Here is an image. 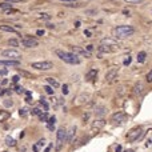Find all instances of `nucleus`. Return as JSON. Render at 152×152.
Masks as SVG:
<instances>
[{
    "mask_svg": "<svg viewBox=\"0 0 152 152\" xmlns=\"http://www.w3.org/2000/svg\"><path fill=\"white\" fill-rule=\"evenodd\" d=\"M48 124H47V126H53V124L56 123V118L55 116H51V118H48V122H47Z\"/></svg>",
    "mask_w": 152,
    "mask_h": 152,
    "instance_id": "cd10ccee",
    "label": "nucleus"
},
{
    "mask_svg": "<svg viewBox=\"0 0 152 152\" xmlns=\"http://www.w3.org/2000/svg\"><path fill=\"white\" fill-rule=\"evenodd\" d=\"M55 53L59 56V59H61L63 61H65V63H68V64H73V65L80 64V57L77 55H75V53H72V52H65L63 49H56Z\"/></svg>",
    "mask_w": 152,
    "mask_h": 152,
    "instance_id": "f03ea898",
    "label": "nucleus"
},
{
    "mask_svg": "<svg viewBox=\"0 0 152 152\" xmlns=\"http://www.w3.org/2000/svg\"><path fill=\"white\" fill-rule=\"evenodd\" d=\"M8 118H11V114L8 111H0V122H5Z\"/></svg>",
    "mask_w": 152,
    "mask_h": 152,
    "instance_id": "aec40b11",
    "label": "nucleus"
},
{
    "mask_svg": "<svg viewBox=\"0 0 152 152\" xmlns=\"http://www.w3.org/2000/svg\"><path fill=\"white\" fill-rule=\"evenodd\" d=\"M8 44H9L11 47H17V45H19V41L16 40V39H9V40H8Z\"/></svg>",
    "mask_w": 152,
    "mask_h": 152,
    "instance_id": "a878e982",
    "label": "nucleus"
},
{
    "mask_svg": "<svg viewBox=\"0 0 152 152\" xmlns=\"http://www.w3.org/2000/svg\"><path fill=\"white\" fill-rule=\"evenodd\" d=\"M44 144H45V140H44V139H40V140H39V142L36 143V146H37L39 148H40V147L44 146Z\"/></svg>",
    "mask_w": 152,
    "mask_h": 152,
    "instance_id": "72a5a7b5",
    "label": "nucleus"
},
{
    "mask_svg": "<svg viewBox=\"0 0 152 152\" xmlns=\"http://www.w3.org/2000/svg\"><path fill=\"white\" fill-rule=\"evenodd\" d=\"M3 104H4V107H12L13 106V101L9 100V99H7V100L3 101Z\"/></svg>",
    "mask_w": 152,
    "mask_h": 152,
    "instance_id": "c85d7f7f",
    "label": "nucleus"
},
{
    "mask_svg": "<svg viewBox=\"0 0 152 152\" xmlns=\"http://www.w3.org/2000/svg\"><path fill=\"white\" fill-rule=\"evenodd\" d=\"M96 76H97V69H91V71L85 75V80L89 81V80H92V79H96Z\"/></svg>",
    "mask_w": 152,
    "mask_h": 152,
    "instance_id": "a211bd4d",
    "label": "nucleus"
},
{
    "mask_svg": "<svg viewBox=\"0 0 152 152\" xmlns=\"http://www.w3.org/2000/svg\"><path fill=\"white\" fill-rule=\"evenodd\" d=\"M21 44L24 47H27V48H33V47L39 45V41L32 36H24L21 39Z\"/></svg>",
    "mask_w": 152,
    "mask_h": 152,
    "instance_id": "0eeeda50",
    "label": "nucleus"
},
{
    "mask_svg": "<svg viewBox=\"0 0 152 152\" xmlns=\"http://www.w3.org/2000/svg\"><path fill=\"white\" fill-rule=\"evenodd\" d=\"M146 56H147L146 52H139L138 53V61L139 63H144V61H146Z\"/></svg>",
    "mask_w": 152,
    "mask_h": 152,
    "instance_id": "5701e85b",
    "label": "nucleus"
},
{
    "mask_svg": "<svg viewBox=\"0 0 152 152\" xmlns=\"http://www.w3.org/2000/svg\"><path fill=\"white\" fill-rule=\"evenodd\" d=\"M126 3H128V4H142L143 0H124Z\"/></svg>",
    "mask_w": 152,
    "mask_h": 152,
    "instance_id": "bb28decb",
    "label": "nucleus"
},
{
    "mask_svg": "<svg viewBox=\"0 0 152 152\" xmlns=\"http://www.w3.org/2000/svg\"><path fill=\"white\" fill-rule=\"evenodd\" d=\"M7 83H8V80H7V79H4V80L1 81V84H7Z\"/></svg>",
    "mask_w": 152,
    "mask_h": 152,
    "instance_id": "09e8293b",
    "label": "nucleus"
},
{
    "mask_svg": "<svg viewBox=\"0 0 152 152\" xmlns=\"http://www.w3.org/2000/svg\"><path fill=\"white\" fill-rule=\"evenodd\" d=\"M7 72H8L7 69H1V71H0V75H7Z\"/></svg>",
    "mask_w": 152,
    "mask_h": 152,
    "instance_id": "c03bdc74",
    "label": "nucleus"
},
{
    "mask_svg": "<svg viewBox=\"0 0 152 152\" xmlns=\"http://www.w3.org/2000/svg\"><path fill=\"white\" fill-rule=\"evenodd\" d=\"M61 91H63V95H67V93H68V85H67V84H64V85H63V89H61Z\"/></svg>",
    "mask_w": 152,
    "mask_h": 152,
    "instance_id": "c9c22d12",
    "label": "nucleus"
},
{
    "mask_svg": "<svg viewBox=\"0 0 152 152\" xmlns=\"http://www.w3.org/2000/svg\"><path fill=\"white\" fill-rule=\"evenodd\" d=\"M20 61L19 60H0V65H19Z\"/></svg>",
    "mask_w": 152,
    "mask_h": 152,
    "instance_id": "f3484780",
    "label": "nucleus"
},
{
    "mask_svg": "<svg viewBox=\"0 0 152 152\" xmlns=\"http://www.w3.org/2000/svg\"><path fill=\"white\" fill-rule=\"evenodd\" d=\"M31 67L35 69H39V71H48V69L53 68V63L52 61H36V63H32Z\"/></svg>",
    "mask_w": 152,
    "mask_h": 152,
    "instance_id": "20e7f679",
    "label": "nucleus"
},
{
    "mask_svg": "<svg viewBox=\"0 0 152 152\" xmlns=\"http://www.w3.org/2000/svg\"><path fill=\"white\" fill-rule=\"evenodd\" d=\"M19 79H20V77H19V75H15V76L12 77V81H13V83H17Z\"/></svg>",
    "mask_w": 152,
    "mask_h": 152,
    "instance_id": "4c0bfd02",
    "label": "nucleus"
},
{
    "mask_svg": "<svg viewBox=\"0 0 152 152\" xmlns=\"http://www.w3.org/2000/svg\"><path fill=\"white\" fill-rule=\"evenodd\" d=\"M3 57H7L8 60H19L21 57V53L16 49H4L1 52Z\"/></svg>",
    "mask_w": 152,
    "mask_h": 152,
    "instance_id": "39448f33",
    "label": "nucleus"
},
{
    "mask_svg": "<svg viewBox=\"0 0 152 152\" xmlns=\"http://www.w3.org/2000/svg\"><path fill=\"white\" fill-rule=\"evenodd\" d=\"M60 1H64V3H67V4H71V3H76L77 0H60Z\"/></svg>",
    "mask_w": 152,
    "mask_h": 152,
    "instance_id": "e433bc0d",
    "label": "nucleus"
},
{
    "mask_svg": "<svg viewBox=\"0 0 152 152\" xmlns=\"http://www.w3.org/2000/svg\"><path fill=\"white\" fill-rule=\"evenodd\" d=\"M52 147H53V144H49V146H48V147H47L45 150H44V152H49V151H51V148H52Z\"/></svg>",
    "mask_w": 152,
    "mask_h": 152,
    "instance_id": "ea45409f",
    "label": "nucleus"
},
{
    "mask_svg": "<svg viewBox=\"0 0 152 152\" xmlns=\"http://www.w3.org/2000/svg\"><path fill=\"white\" fill-rule=\"evenodd\" d=\"M31 114H32L33 116H39V115H40V114H41V111H40V110H39V108H33V110H32V111H31Z\"/></svg>",
    "mask_w": 152,
    "mask_h": 152,
    "instance_id": "7c9ffc66",
    "label": "nucleus"
},
{
    "mask_svg": "<svg viewBox=\"0 0 152 152\" xmlns=\"http://www.w3.org/2000/svg\"><path fill=\"white\" fill-rule=\"evenodd\" d=\"M93 49V45H87V51L89 52V51H92Z\"/></svg>",
    "mask_w": 152,
    "mask_h": 152,
    "instance_id": "a18cd8bd",
    "label": "nucleus"
},
{
    "mask_svg": "<svg viewBox=\"0 0 152 152\" xmlns=\"http://www.w3.org/2000/svg\"><path fill=\"white\" fill-rule=\"evenodd\" d=\"M36 33L39 35V36H41V35H44V31H43V29H39V31H37Z\"/></svg>",
    "mask_w": 152,
    "mask_h": 152,
    "instance_id": "79ce46f5",
    "label": "nucleus"
},
{
    "mask_svg": "<svg viewBox=\"0 0 152 152\" xmlns=\"http://www.w3.org/2000/svg\"><path fill=\"white\" fill-rule=\"evenodd\" d=\"M40 104H41L43 107H44V110H45V111L48 110V104H47V101H45L44 99H43V97H41V99H40Z\"/></svg>",
    "mask_w": 152,
    "mask_h": 152,
    "instance_id": "2f4dec72",
    "label": "nucleus"
},
{
    "mask_svg": "<svg viewBox=\"0 0 152 152\" xmlns=\"http://www.w3.org/2000/svg\"><path fill=\"white\" fill-rule=\"evenodd\" d=\"M106 114H107V108H106V107H103V106L96 107V110H95L96 118H103V116L106 115Z\"/></svg>",
    "mask_w": 152,
    "mask_h": 152,
    "instance_id": "4468645a",
    "label": "nucleus"
},
{
    "mask_svg": "<svg viewBox=\"0 0 152 152\" xmlns=\"http://www.w3.org/2000/svg\"><path fill=\"white\" fill-rule=\"evenodd\" d=\"M27 108H20V110H19V114H20V116H25L27 115Z\"/></svg>",
    "mask_w": 152,
    "mask_h": 152,
    "instance_id": "473e14b6",
    "label": "nucleus"
},
{
    "mask_svg": "<svg viewBox=\"0 0 152 152\" xmlns=\"http://www.w3.org/2000/svg\"><path fill=\"white\" fill-rule=\"evenodd\" d=\"M134 92L136 93V95H142V93L144 92V84L142 83V81H138V83L135 84V87H134Z\"/></svg>",
    "mask_w": 152,
    "mask_h": 152,
    "instance_id": "2eb2a0df",
    "label": "nucleus"
},
{
    "mask_svg": "<svg viewBox=\"0 0 152 152\" xmlns=\"http://www.w3.org/2000/svg\"><path fill=\"white\" fill-rule=\"evenodd\" d=\"M47 81H48V84L51 85L52 88H57L59 87V81H57L56 79H53V77H47Z\"/></svg>",
    "mask_w": 152,
    "mask_h": 152,
    "instance_id": "6ab92c4d",
    "label": "nucleus"
},
{
    "mask_svg": "<svg viewBox=\"0 0 152 152\" xmlns=\"http://www.w3.org/2000/svg\"><path fill=\"white\" fill-rule=\"evenodd\" d=\"M119 73V68H111L110 71L106 73V80L108 83H111V81H114L116 79V76H118Z\"/></svg>",
    "mask_w": 152,
    "mask_h": 152,
    "instance_id": "9d476101",
    "label": "nucleus"
},
{
    "mask_svg": "<svg viewBox=\"0 0 152 152\" xmlns=\"http://www.w3.org/2000/svg\"><path fill=\"white\" fill-rule=\"evenodd\" d=\"M104 126H106V120H104V119H97V120H95V122L92 123L91 131L93 132V134H97L100 130H103Z\"/></svg>",
    "mask_w": 152,
    "mask_h": 152,
    "instance_id": "1a4fd4ad",
    "label": "nucleus"
},
{
    "mask_svg": "<svg viewBox=\"0 0 152 152\" xmlns=\"http://www.w3.org/2000/svg\"><path fill=\"white\" fill-rule=\"evenodd\" d=\"M75 134H76V127H71V128H69V131L65 134V142L71 143L72 140H73V136H75Z\"/></svg>",
    "mask_w": 152,
    "mask_h": 152,
    "instance_id": "f8f14e48",
    "label": "nucleus"
},
{
    "mask_svg": "<svg viewBox=\"0 0 152 152\" xmlns=\"http://www.w3.org/2000/svg\"><path fill=\"white\" fill-rule=\"evenodd\" d=\"M71 52L75 53V55H81V56H87V57H91V53L88 52V51H85L83 48H80V47H71Z\"/></svg>",
    "mask_w": 152,
    "mask_h": 152,
    "instance_id": "9b49d317",
    "label": "nucleus"
},
{
    "mask_svg": "<svg viewBox=\"0 0 152 152\" xmlns=\"http://www.w3.org/2000/svg\"><path fill=\"white\" fill-rule=\"evenodd\" d=\"M65 134H67V131L64 130V128H59L56 132V146H55V150L56 152H59L61 148L64 146V142H65Z\"/></svg>",
    "mask_w": 152,
    "mask_h": 152,
    "instance_id": "7ed1b4c3",
    "label": "nucleus"
},
{
    "mask_svg": "<svg viewBox=\"0 0 152 152\" xmlns=\"http://www.w3.org/2000/svg\"><path fill=\"white\" fill-rule=\"evenodd\" d=\"M25 101H27V103H32V97H31V96H27V97H25Z\"/></svg>",
    "mask_w": 152,
    "mask_h": 152,
    "instance_id": "a19ab883",
    "label": "nucleus"
},
{
    "mask_svg": "<svg viewBox=\"0 0 152 152\" xmlns=\"http://www.w3.org/2000/svg\"><path fill=\"white\" fill-rule=\"evenodd\" d=\"M44 89H45V92L48 93V95H53V92H55V89L51 87V85H45Z\"/></svg>",
    "mask_w": 152,
    "mask_h": 152,
    "instance_id": "393cba45",
    "label": "nucleus"
},
{
    "mask_svg": "<svg viewBox=\"0 0 152 152\" xmlns=\"http://www.w3.org/2000/svg\"><path fill=\"white\" fill-rule=\"evenodd\" d=\"M0 31H4V32H11V33H17V31L11 25H5V24H1L0 25Z\"/></svg>",
    "mask_w": 152,
    "mask_h": 152,
    "instance_id": "dca6fc26",
    "label": "nucleus"
},
{
    "mask_svg": "<svg viewBox=\"0 0 152 152\" xmlns=\"http://www.w3.org/2000/svg\"><path fill=\"white\" fill-rule=\"evenodd\" d=\"M147 81H150V83H152V69H151V71L147 73Z\"/></svg>",
    "mask_w": 152,
    "mask_h": 152,
    "instance_id": "f704fd0d",
    "label": "nucleus"
},
{
    "mask_svg": "<svg viewBox=\"0 0 152 152\" xmlns=\"http://www.w3.org/2000/svg\"><path fill=\"white\" fill-rule=\"evenodd\" d=\"M51 16H49V15L48 13H41V19H49Z\"/></svg>",
    "mask_w": 152,
    "mask_h": 152,
    "instance_id": "58836bf2",
    "label": "nucleus"
},
{
    "mask_svg": "<svg viewBox=\"0 0 152 152\" xmlns=\"http://www.w3.org/2000/svg\"><path fill=\"white\" fill-rule=\"evenodd\" d=\"M47 128H48L49 131H53V130H55V127H53V126H47Z\"/></svg>",
    "mask_w": 152,
    "mask_h": 152,
    "instance_id": "49530a36",
    "label": "nucleus"
},
{
    "mask_svg": "<svg viewBox=\"0 0 152 152\" xmlns=\"http://www.w3.org/2000/svg\"><path fill=\"white\" fill-rule=\"evenodd\" d=\"M39 118H40L41 122H48V115H47V114H40V115H39Z\"/></svg>",
    "mask_w": 152,
    "mask_h": 152,
    "instance_id": "c756f323",
    "label": "nucleus"
},
{
    "mask_svg": "<svg viewBox=\"0 0 152 152\" xmlns=\"http://www.w3.org/2000/svg\"><path fill=\"white\" fill-rule=\"evenodd\" d=\"M127 119H128V116L124 114V112H120V111L116 112V114H114V115L111 116V120H112V122H114V123H118V124L124 123Z\"/></svg>",
    "mask_w": 152,
    "mask_h": 152,
    "instance_id": "6e6552de",
    "label": "nucleus"
},
{
    "mask_svg": "<svg viewBox=\"0 0 152 152\" xmlns=\"http://www.w3.org/2000/svg\"><path fill=\"white\" fill-rule=\"evenodd\" d=\"M101 45H107V47H116V48H119V44L116 43L114 39H103L101 40Z\"/></svg>",
    "mask_w": 152,
    "mask_h": 152,
    "instance_id": "ddd939ff",
    "label": "nucleus"
},
{
    "mask_svg": "<svg viewBox=\"0 0 152 152\" xmlns=\"http://www.w3.org/2000/svg\"><path fill=\"white\" fill-rule=\"evenodd\" d=\"M33 151L35 152H39V147L37 146H33Z\"/></svg>",
    "mask_w": 152,
    "mask_h": 152,
    "instance_id": "de8ad7c7",
    "label": "nucleus"
},
{
    "mask_svg": "<svg viewBox=\"0 0 152 152\" xmlns=\"http://www.w3.org/2000/svg\"><path fill=\"white\" fill-rule=\"evenodd\" d=\"M130 63H131V57H128V59L124 60V64H126V65H127V64H130Z\"/></svg>",
    "mask_w": 152,
    "mask_h": 152,
    "instance_id": "37998d69",
    "label": "nucleus"
},
{
    "mask_svg": "<svg viewBox=\"0 0 152 152\" xmlns=\"http://www.w3.org/2000/svg\"><path fill=\"white\" fill-rule=\"evenodd\" d=\"M12 8V4H9V3H0V9H3V11H5V9H11Z\"/></svg>",
    "mask_w": 152,
    "mask_h": 152,
    "instance_id": "b1692460",
    "label": "nucleus"
},
{
    "mask_svg": "<svg viewBox=\"0 0 152 152\" xmlns=\"http://www.w3.org/2000/svg\"><path fill=\"white\" fill-rule=\"evenodd\" d=\"M134 32H135V29L131 25H119L112 29V36L115 39H126V37L132 36Z\"/></svg>",
    "mask_w": 152,
    "mask_h": 152,
    "instance_id": "f257e3e1",
    "label": "nucleus"
},
{
    "mask_svg": "<svg viewBox=\"0 0 152 152\" xmlns=\"http://www.w3.org/2000/svg\"><path fill=\"white\" fill-rule=\"evenodd\" d=\"M126 152H134V151H131V150H130V151H126Z\"/></svg>",
    "mask_w": 152,
    "mask_h": 152,
    "instance_id": "8fccbe9b",
    "label": "nucleus"
},
{
    "mask_svg": "<svg viewBox=\"0 0 152 152\" xmlns=\"http://www.w3.org/2000/svg\"><path fill=\"white\" fill-rule=\"evenodd\" d=\"M89 100V95H80L77 97V104H84Z\"/></svg>",
    "mask_w": 152,
    "mask_h": 152,
    "instance_id": "412c9836",
    "label": "nucleus"
},
{
    "mask_svg": "<svg viewBox=\"0 0 152 152\" xmlns=\"http://www.w3.org/2000/svg\"><path fill=\"white\" fill-rule=\"evenodd\" d=\"M144 135V131L142 130V128H134L131 132H128V135H127V139L130 140V142H136V140H139V139H142V136Z\"/></svg>",
    "mask_w": 152,
    "mask_h": 152,
    "instance_id": "423d86ee",
    "label": "nucleus"
},
{
    "mask_svg": "<svg viewBox=\"0 0 152 152\" xmlns=\"http://www.w3.org/2000/svg\"><path fill=\"white\" fill-rule=\"evenodd\" d=\"M5 144H7V146H9V147H13L15 144H16V142H15L13 138H11V136H7V138H5Z\"/></svg>",
    "mask_w": 152,
    "mask_h": 152,
    "instance_id": "4be33fe9",
    "label": "nucleus"
}]
</instances>
